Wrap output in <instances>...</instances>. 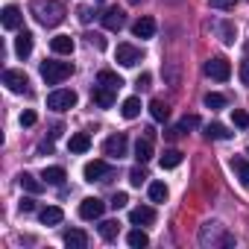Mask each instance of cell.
I'll return each mask as SVG.
<instances>
[{
  "label": "cell",
  "instance_id": "1",
  "mask_svg": "<svg viewBox=\"0 0 249 249\" xmlns=\"http://www.w3.org/2000/svg\"><path fill=\"white\" fill-rule=\"evenodd\" d=\"M30 12H33V18L41 27H59L65 21V6L59 3V0H33Z\"/></svg>",
  "mask_w": 249,
  "mask_h": 249
},
{
  "label": "cell",
  "instance_id": "2",
  "mask_svg": "<svg viewBox=\"0 0 249 249\" xmlns=\"http://www.w3.org/2000/svg\"><path fill=\"white\" fill-rule=\"evenodd\" d=\"M199 243H202V246H231L234 237L226 231V226H220V223H205V226L199 229Z\"/></svg>",
  "mask_w": 249,
  "mask_h": 249
},
{
  "label": "cell",
  "instance_id": "3",
  "mask_svg": "<svg viewBox=\"0 0 249 249\" xmlns=\"http://www.w3.org/2000/svg\"><path fill=\"white\" fill-rule=\"evenodd\" d=\"M73 73V65L71 62H41V79L47 82V85H59V82H65L68 76Z\"/></svg>",
  "mask_w": 249,
  "mask_h": 249
},
{
  "label": "cell",
  "instance_id": "4",
  "mask_svg": "<svg viewBox=\"0 0 249 249\" xmlns=\"http://www.w3.org/2000/svg\"><path fill=\"white\" fill-rule=\"evenodd\" d=\"M76 91H71V88H59V91H53V94H47V108H53V111H68V108H73L76 106Z\"/></svg>",
  "mask_w": 249,
  "mask_h": 249
},
{
  "label": "cell",
  "instance_id": "5",
  "mask_svg": "<svg viewBox=\"0 0 249 249\" xmlns=\"http://www.w3.org/2000/svg\"><path fill=\"white\" fill-rule=\"evenodd\" d=\"M205 76H211V79H217V82H226V79L231 76V65H229V59H223V56L208 59V62H205Z\"/></svg>",
  "mask_w": 249,
  "mask_h": 249
},
{
  "label": "cell",
  "instance_id": "6",
  "mask_svg": "<svg viewBox=\"0 0 249 249\" xmlns=\"http://www.w3.org/2000/svg\"><path fill=\"white\" fill-rule=\"evenodd\" d=\"M3 85L12 91V94H27L30 91V79L24 71H6L3 73Z\"/></svg>",
  "mask_w": 249,
  "mask_h": 249
},
{
  "label": "cell",
  "instance_id": "7",
  "mask_svg": "<svg viewBox=\"0 0 249 249\" xmlns=\"http://www.w3.org/2000/svg\"><path fill=\"white\" fill-rule=\"evenodd\" d=\"M126 147H129V141H126V135H111V138H106V144H103V153L108 156V159H123L126 156Z\"/></svg>",
  "mask_w": 249,
  "mask_h": 249
},
{
  "label": "cell",
  "instance_id": "8",
  "mask_svg": "<svg viewBox=\"0 0 249 249\" xmlns=\"http://www.w3.org/2000/svg\"><path fill=\"white\" fill-rule=\"evenodd\" d=\"M103 211H106V202L97 199V196H88V199L79 202V217H82V220H100Z\"/></svg>",
  "mask_w": 249,
  "mask_h": 249
},
{
  "label": "cell",
  "instance_id": "9",
  "mask_svg": "<svg viewBox=\"0 0 249 249\" xmlns=\"http://www.w3.org/2000/svg\"><path fill=\"white\" fill-rule=\"evenodd\" d=\"M114 59H117L123 68H135V65L141 62V50H138V47H132V44H117Z\"/></svg>",
  "mask_w": 249,
  "mask_h": 249
},
{
  "label": "cell",
  "instance_id": "10",
  "mask_svg": "<svg viewBox=\"0 0 249 249\" xmlns=\"http://www.w3.org/2000/svg\"><path fill=\"white\" fill-rule=\"evenodd\" d=\"M123 24H126V15H123V9L111 6V9H106V12H103V27H106V30L117 33V30H123Z\"/></svg>",
  "mask_w": 249,
  "mask_h": 249
},
{
  "label": "cell",
  "instance_id": "11",
  "mask_svg": "<svg viewBox=\"0 0 249 249\" xmlns=\"http://www.w3.org/2000/svg\"><path fill=\"white\" fill-rule=\"evenodd\" d=\"M82 176H85V182H103V176H108V164L106 161H88L82 167Z\"/></svg>",
  "mask_w": 249,
  "mask_h": 249
},
{
  "label": "cell",
  "instance_id": "12",
  "mask_svg": "<svg viewBox=\"0 0 249 249\" xmlns=\"http://www.w3.org/2000/svg\"><path fill=\"white\" fill-rule=\"evenodd\" d=\"M129 223L132 226H150V223H156V211L150 205H138L129 211Z\"/></svg>",
  "mask_w": 249,
  "mask_h": 249
},
{
  "label": "cell",
  "instance_id": "13",
  "mask_svg": "<svg viewBox=\"0 0 249 249\" xmlns=\"http://www.w3.org/2000/svg\"><path fill=\"white\" fill-rule=\"evenodd\" d=\"M0 21H3V27L6 30H18L21 27V21H24V15H21V9L18 6H3V12H0Z\"/></svg>",
  "mask_w": 249,
  "mask_h": 249
},
{
  "label": "cell",
  "instance_id": "14",
  "mask_svg": "<svg viewBox=\"0 0 249 249\" xmlns=\"http://www.w3.org/2000/svg\"><path fill=\"white\" fill-rule=\"evenodd\" d=\"M91 100L100 106V108H111L114 106V88H106V85H97L91 91Z\"/></svg>",
  "mask_w": 249,
  "mask_h": 249
},
{
  "label": "cell",
  "instance_id": "15",
  "mask_svg": "<svg viewBox=\"0 0 249 249\" xmlns=\"http://www.w3.org/2000/svg\"><path fill=\"white\" fill-rule=\"evenodd\" d=\"M73 38L71 36H56V38H50V50L56 53V56H71L73 53Z\"/></svg>",
  "mask_w": 249,
  "mask_h": 249
},
{
  "label": "cell",
  "instance_id": "16",
  "mask_svg": "<svg viewBox=\"0 0 249 249\" xmlns=\"http://www.w3.org/2000/svg\"><path fill=\"white\" fill-rule=\"evenodd\" d=\"M132 33H135L138 38H153V36H156V21H153L150 15H144V18H138V21H135Z\"/></svg>",
  "mask_w": 249,
  "mask_h": 249
},
{
  "label": "cell",
  "instance_id": "17",
  "mask_svg": "<svg viewBox=\"0 0 249 249\" xmlns=\"http://www.w3.org/2000/svg\"><path fill=\"white\" fill-rule=\"evenodd\" d=\"M15 53H18V59H27L30 53H33V33H18V38H15Z\"/></svg>",
  "mask_w": 249,
  "mask_h": 249
},
{
  "label": "cell",
  "instance_id": "18",
  "mask_svg": "<svg viewBox=\"0 0 249 249\" xmlns=\"http://www.w3.org/2000/svg\"><path fill=\"white\" fill-rule=\"evenodd\" d=\"M68 147H71V153H88L91 150V135L88 132H73Z\"/></svg>",
  "mask_w": 249,
  "mask_h": 249
},
{
  "label": "cell",
  "instance_id": "19",
  "mask_svg": "<svg viewBox=\"0 0 249 249\" xmlns=\"http://www.w3.org/2000/svg\"><path fill=\"white\" fill-rule=\"evenodd\" d=\"M135 159H138V164H147L150 159H153V138H138V144H135Z\"/></svg>",
  "mask_w": 249,
  "mask_h": 249
},
{
  "label": "cell",
  "instance_id": "20",
  "mask_svg": "<svg viewBox=\"0 0 249 249\" xmlns=\"http://www.w3.org/2000/svg\"><path fill=\"white\" fill-rule=\"evenodd\" d=\"M65 243H68L71 249H85V246H88V234H85L82 229H68V231H65Z\"/></svg>",
  "mask_w": 249,
  "mask_h": 249
},
{
  "label": "cell",
  "instance_id": "21",
  "mask_svg": "<svg viewBox=\"0 0 249 249\" xmlns=\"http://www.w3.org/2000/svg\"><path fill=\"white\" fill-rule=\"evenodd\" d=\"M120 114L126 117V120H135L141 114V100L138 97H126V100H123V106H120Z\"/></svg>",
  "mask_w": 249,
  "mask_h": 249
},
{
  "label": "cell",
  "instance_id": "22",
  "mask_svg": "<svg viewBox=\"0 0 249 249\" xmlns=\"http://www.w3.org/2000/svg\"><path fill=\"white\" fill-rule=\"evenodd\" d=\"M18 182H21V188H24L27 194H41V191H44V185H47V182H38L33 173H21V176H18Z\"/></svg>",
  "mask_w": 249,
  "mask_h": 249
},
{
  "label": "cell",
  "instance_id": "23",
  "mask_svg": "<svg viewBox=\"0 0 249 249\" xmlns=\"http://www.w3.org/2000/svg\"><path fill=\"white\" fill-rule=\"evenodd\" d=\"M62 220H65V211H62L59 205H50V208L41 211V223H44V226H59Z\"/></svg>",
  "mask_w": 249,
  "mask_h": 249
},
{
  "label": "cell",
  "instance_id": "24",
  "mask_svg": "<svg viewBox=\"0 0 249 249\" xmlns=\"http://www.w3.org/2000/svg\"><path fill=\"white\" fill-rule=\"evenodd\" d=\"M97 85H106V88H114V91H117V88L123 85V79H120L114 71H100V73H97Z\"/></svg>",
  "mask_w": 249,
  "mask_h": 249
},
{
  "label": "cell",
  "instance_id": "25",
  "mask_svg": "<svg viewBox=\"0 0 249 249\" xmlns=\"http://www.w3.org/2000/svg\"><path fill=\"white\" fill-rule=\"evenodd\" d=\"M41 179H44L47 185H62V182L68 179V173H65V167H44Z\"/></svg>",
  "mask_w": 249,
  "mask_h": 249
},
{
  "label": "cell",
  "instance_id": "26",
  "mask_svg": "<svg viewBox=\"0 0 249 249\" xmlns=\"http://www.w3.org/2000/svg\"><path fill=\"white\" fill-rule=\"evenodd\" d=\"M231 170L237 173L240 185H243V188H249V161H246V159H231Z\"/></svg>",
  "mask_w": 249,
  "mask_h": 249
},
{
  "label": "cell",
  "instance_id": "27",
  "mask_svg": "<svg viewBox=\"0 0 249 249\" xmlns=\"http://www.w3.org/2000/svg\"><path fill=\"white\" fill-rule=\"evenodd\" d=\"M126 243H129L132 249H144V246H150V237H147V231H141V229H132V231L126 234Z\"/></svg>",
  "mask_w": 249,
  "mask_h": 249
},
{
  "label": "cell",
  "instance_id": "28",
  "mask_svg": "<svg viewBox=\"0 0 249 249\" xmlns=\"http://www.w3.org/2000/svg\"><path fill=\"white\" fill-rule=\"evenodd\" d=\"M205 135L214 138V141H226V138H231V132L223 126V123H208V126H205Z\"/></svg>",
  "mask_w": 249,
  "mask_h": 249
},
{
  "label": "cell",
  "instance_id": "29",
  "mask_svg": "<svg viewBox=\"0 0 249 249\" xmlns=\"http://www.w3.org/2000/svg\"><path fill=\"white\" fill-rule=\"evenodd\" d=\"M150 114H153V120H167L170 117V108L161 100H150Z\"/></svg>",
  "mask_w": 249,
  "mask_h": 249
},
{
  "label": "cell",
  "instance_id": "30",
  "mask_svg": "<svg viewBox=\"0 0 249 249\" xmlns=\"http://www.w3.org/2000/svg\"><path fill=\"white\" fill-rule=\"evenodd\" d=\"M179 164H182V153H179V150H164L161 167H164V170H173V167H179Z\"/></svg>",
  "mask_w": 249,
  "mask_h": 249
},
{
  "label": "cell",
  "instance_id": "31",
  "mask_svg": "<svg viewBox=\"0 0 249 249\" xmlns=\"http://www.w3.org/2000/svg\"><path fill=\"white\" fill-rule=\"evenodd\" d=\"M117 231H120V223H117V220H106V223H100V237H103V240H114Z\"/></svg>",
  "mask_w": 249,
  "mask_h": 249
},
{
  "label": "cell",
  "instance_id": "32",
  "mask_svg": "<svg viewBox=\"0 0 249 249\" xmlns=\"http://www.w3.org/2000/svg\"><path fill=\"white\" fill-rule=\"evenodd\" d=\"M167 194H170V191H167L164 182H150V199H153V202H164Z\"/></svg>",
  "mask_w": 249,
  "mask_h": 249
},
{
  "label": "cell",
  "instance_id": "33",
  "mask_svg": "<svg viewBox=\"0 0 249 249\" xmlns=\"http://www.w3.org/2000/svg\"><path fill=\"white\" fill-rule=\"evenodd\" d=\"M205 106H208V108H226V97L211 91V94H205Z\"/></svg>",
  "mask_w": 249,
  "mask_h": 249
},
{
  "label": "cell",
  "instance_id": "34",
  "mask_svg": "<svg viewBox=\"0 0 249 249\" xmlns=\"http://www.w3.org/2000/svg\"><path fill=\"white\" fill-rule=\"evenodd\" d=\"M231 120H234V126H249V114L243 111V108H231Z\"/></svg>",
  "mask_w": 249,
  "mask_h": 249
},
{
  "label": "cell",
  "instance_id": "35",
  "mask_svg": "<svg viewBox=\"0 0 249 249\" xmlns=\"http://www.w3.org/2000/svg\"><path fill=\"white\" fill-rule=\"evenodd\" d=\"M129 182H132L135 188H141V185L147 182V170H144V167H135V170L129 173Z\"/></svg>",
  "mask_w": 249,
  "mask_h": 249
},
{
  "label": "cell",
  "instance_id": "36",
  "mask_svg": "<svg viewBox=\"0 0 249 249\" xmlns=\"http://www.w3.org/2000/svg\"><path fill=\"white\" fill-rule=\"evenodd\" d=\"M194 126H199V117H196V114H188V117H182V123H179V132L194 129Z\"/></svg>",
  "mask_w": 249,
  "mask_h": 249
},
{
  "label": "cell",
  "instance_id": "37",
  "mask_svg": "<svg viewBox=\"0 0 249 249\" xmlns=\"http://www.w3.org/2000/svg\"><path fill=\"white\" fill-rule=\"evenodd\" d=\"M76 18H79V24H91L94 9H91V6H79V9H76Z\"/></svg>",
  "mask_w": 249,
  "mask_h": 249
},
{
  "label": "cell",
  "instance_id": "38",
  "mask_svg": "<svg viewBox=\"0 0 249 249\" xmlns=\"http://www.w3.org/2000/svg\"><path fill=\"white\" fill-rule=\"evenodd\" d=\"M126 202H129V196L120 191V194H114V196H111V202H108V205H111V208L117 211V208H126Z\"/></svg>",
  "mask_w": 249,
  "mask_h": 249
},
{
  "label": "cell",
  "instance_id": "39",
  "mask_svg": "<svg viewBox=\"0 0 249 249\" xmlns=\"http://www.w3.org/2000/svg\"><path fill=\"white\" fill-rule=\"evenodd\" d=\"M220 30H223V41H226V44H234V38H237V33H234V27H231V24H223Z\"/></svg>",
  "mask_w": 249,
  "mask_h": 249
},
{
  "label": "cell",
  "instance_id": "40",
  "mask_svg": "<svg viewBox=\"0 0 249 249\" xmlns=\"http://www.w3.org/2000/svg\"><path fill=\"white\" fill-rule=\"evenodd\" d=\"M36 120H38V114H36V111H30V108H27V111H24V114H21V126H36Z\"/></svg>",
  "mask_w": 249,
  "mask_h": 249
},
{
  "label": "cell",
  "instance_id": "41",
  "mask_svg": "<svg viewBox=\"0 0 249 249\" xmlns=\"http://www.w3.org/2000/svg\"><path fill=\"white\" fill-rule=\"evenodd\" d=\"M234 3H237V0H211L214 9H234Z\"/></svg>",
  "mask_w": 249,
  "mask_h": 249
},
{
  "label": "cell",
  "instance_id": "42",
  "mask_svg": "<svg viewBox=\"0 0 249 249\" xmlns=\"http://www.w3.org/2000/svg\"><path fill=\"white\" fill-rule=\"evenodd\" d=\"M240 82H243V85H249V59H243V62H240Z\"/></svg>",
  "mask_w": 249,
  "mask_h": 249
},
{
  "label": "cell",
  "instance_id": "43",
  "mask_svg": "<svg viewBox=\"0 0 249 249\" xmlns=\"http://www.w3.org/2000/svg\"><path fill=\"white\" fill-rule=\"evenodd\" d=\"M21 211H24V214H30V211H36V202L24 196V199H21Z\"/></svg>",
  "mask_w": 249,
  "mask_h": 249
},
{
  "label": "cell",
  "instance_id": "44",
  "mask_svg": "<svg viewBox=\"0 0 249 249\" xmlns=\"http://www.w3.org/2000/svg\"><path fill=\"white\" fill-rule=\"evenodd\" d=\"M138 85L147 88V85H150V73H141V76H138Z\"/></svg>",
  "mask_w": 249,
  "mask_h": 249
},
{
  "label": "cell",
  "instance_id": "45",
  "mask_svg": "<svg viewBox=\"0 0 249 249\" xmlns=\"http://www.w3.org/2000/svg\"><path fill=\"white\" fill-rule=\"evenodd\" d=\"M91 44H97V47H106V41H103L100 36H91Z\"/></svg>",
  "mask_w": 249,
  "mask_h": 249
},
{
  "label": "cell",
  "instance_id": "46",
  "mask_svg": "<svg viewBox=\"0 0 249 249\" xmlns=\"http://www.w3.org/2000/svg\"><path fill=\"white\" fill-rule=\"evenodd\" d=\"M100 3H103V0H100Z\"/></svg>",
  "mask_w": 249,
  "mask_h": 249
}]
</instances>
